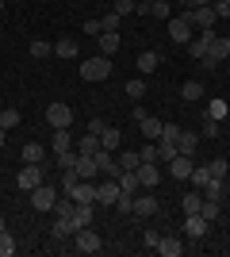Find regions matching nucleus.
Masks as SVG:
<instances>
[{"label": "nucleus", "mask_w": 230, "mask_h": 257, "mask_svg": "<svg viewBox=\"0 0 230 257\" xmlns=\"http://www.w3.org/2000/svg\"><path fill=\"white\" fill-rule=\"evenodd\" d=\"M73 207H77V204L62 192V196H58V204H54V219H69V215H73Z\"/></svg>", "instance_id": "30"}, {"label": "nucleus", "mask_w": 230, "mask_h": 257, "mask_svg": "<svg viewBox=\"0 0 230 257\" xmlns=\"http://www.w3.org/2000/svg\"><path fill=\"white\" fill-rule=\"evenodd\" d=\"M111 12H115L119 20H123V16H134V12H138V0H115V8H111Z\"/></svg>", "instance_id": "39"}, {"label": "nucleus", "mask_w": 230, "mask_h": 257, "mask_svg": "<svg viewBox=\"0 0 230 257\" xmlns=\"http://www.w3.org/2000/svg\"><path fill=\"white\" fill-rule=\"evenodd\" d=\"M142 242H146V249H157V242H161V234H157V230H146V234H142Z\"/></svg>", "instance_id": "52"}, {"label": "nucleus", "mask_w": 230, "mask_h": 257, "mask_svg": "<svg viewBox=\"0 0 230 257\" xmlns=\"http://www.w3.org/2000/svg\"><path fill=\"white\" fill-rule=\"evenodd\" d=\"M92 158H96V165H100V173H108V177H115V181H119V161H115V158H111V150H96V154H92Z\"/></svg>", "instance_id": "15"}, {"label": "nucleus", "mask_w": 230, "mask_h": 257, "mask_svg": "<svg viewBox=\"0 0 230 257\" xmlns=\"http://www.w3.org/2000/svg\"><path fill=\"white\" fill-rule=\"evenodd\" d=\"M226 58H230V39L215 35V39L207 43V58H203L199 65H207V69H215V65H219V62H226Z\"/></svg>", "instance_id": "6"}, {"label": "nucleus", "mask_w": 230, "mask_h": 257, "mask_svg": "<svg viewBox=\"0 0 230 257\" xmlns=\"http://www.w3.org/2000/svg\"><path fill=\"white\" fill-rule=\"evenodd\" d=\"M81 77H85V81H108L111 77V62L104 58V54H92V58L81 62Z\"/></svg>", "instance_id": "3"}, {"label": "nucleus", "mask_w": 230, "mask_h": 257, "mask_svg": "<svg viewBox=\"0 0 230 257\" xmlns=\"http://www.w3.org/2000/svg\"><path fill=\"white\" fill-rule=\"evenodd\" d=\"M54 161L62 165V169H73V165H77V154H73V146H69V150H58V154H54Z\"/></svg>", "instance_id": "43"}, {"label": "nucleus", "mask_w": 230, "mask_h": 257, "mask_svg": "<svg viewBox=\"0 0 230 257\" xmlns=\"http://www.w3.org/2000/svg\"><path fill=\"white\" fill-rule=\"evenodd\" d=\"M73 249L77 253H100V249H104V238H100L92 226H81L73 234Z\"/></svg>", "instance_id": "4"}, {"label": "nucleus", "mask_w": 230, "mask_h": 257, "mask_svg": "<svg viewBox=\"0 0 230 257\" xmlns=\"http://www.w3.org/2000/svg\"><path fill=\"white\" fill-rule=\"evenodd\" d=\"M131 215H142V219L157 215V200L150 196V188H146V196H134V211H131Z\"/></svg>", "instance_id": "17"}, {"label": "nucleus", "mask_w": 230, "mask_h": 257, "mask_svg": "<svg viewBox=\"0 0 230 257\" xmlns=\"http://www.w3.org/2000/svg\"><path fill=\"white\" fill-rule=\"evenodd\" d=\"M100 31H104V27H100V20H88V23H85V35H100Z\"/></svg>", "instance_id": "54"}, {"label": "nucleus", "mask_w": 230, "mask_h": 257, "mask_svg": "<svg viewBox=\"0 0 230 257\" xmlns=\"http://www.w3.org/2000/svg\"><path fill=\"white\" fill-rule=\"evenodd\" d=\"M104 127H108V123H104V119H88V135H104Z\"/></svg>", "instance_id": "53"}, {"label": "nucleus", "mask_w": 230, "mask_h": 257, "mask_svg": "<svg viewBox=\"0 0 230 257\" xmlns=\"http://www.w3.org/2000/svg\"><path fill=\"white\" fill-rule=\"evenodd\" d=\"M12 253H16V238L8 230H0V257H12Z\"/></svg>", "instance_id": "46"}, {"label": "nucleus", "mask_w": 230, "mask_h": 257, "mask_svg": "<svg viewBox=\"0 0 230 257\" xmlns=\"http://www.w3.org/2000/svg\"><path fill=\"white\" fill-rule=\"evenodd\" d=\"M69 219H73V226H77V230H81V226H92V204H77Z\"/></svg>", "instance_id": "23"}, {"label": "nucleus", "mask_w": 230, "mask_h": 257, "mask_svg": "<svg viewBox=\"0 0 230 257\" xmlns=\"http://www.w3.org/2000/svg\"><path fill=\"white\" fill-rule=\"evenodd\" d=\"M211 8H215L219 20H230V0H211Z\"/></svg>", "instance_id": "50"}, {"label": "nucleus", "mask_w": 230, "mask_h": 257, "mask_svg": "<svg viewBox=\"0 0 230 257\" xmlns=\"http://www.w3.org/2000/svg\"><path fill=\"white\" fill-rule=\"evenodd\" d=\"M207 43H211V39H203V35H196V39L188 43V58H196V62H203V58H207Z\"/></svg>", "instance_id": "27"}, {"label": "nucleus", "mask_w": 230, "mask_h": 257, "mask_svg": "<svg viewBox=\"0 0 230 257\" xmlns=\"http://www.w3.org/2000/svg\"><path fill=\"white\" fill-rule=\"evenodd\" d=\"M46 123H50L54 131L69 127V123H73V107H69V104H50V107H46Z\"/></svg>", "instance_id": "8"}, {"label": "nucleus", "mask_w": 230, "mask_h": 257, "mask_svg": "<svg viewBox=\"0 0 230 257\" xmlns=\"http://www.w3.org/2000/svg\"><path fill=\"white\" fill-rule=\"evenodd\" d=\"M180 96H184L188 104H192V100H199V96H203V85H199V81H184V88H180Z\"/></svg>", "instance_id": "35"}, {"label": "nucleus", "mask_w": 230, "mask_h": 257, "mask_svg": "<svg viewBox=\"0 0 230 257\" xmlns=\"http://www.w3.org/2000/svg\"><path fill=\"white\" fill-rule=\"evenodd\" d=\"M73 234H77L73 219H54V238H73Z\"/></svg>", "instance_id": "34"}, {"label": "nucleus", "mask_w": 230, "mask_h": 257, "mask_svg": "<svg viewBox=\"0 0 230 257\" xmlns=\"http://www.w3.org/2000/svg\"><path fill=\"white\" fill-rule=\"evenodd\" d=\"M138 131L146 135V142H150V139H161V119H153V115L138 119Z\"/></svg>", "instance_id": "24"}, {"label": "nucleus", "mask_w": 230, "mask_h": 257, "mask_svg": "<svg viewBox=\"0 0 230 257\" xmlns=\"http://www.w3.org/2000/svg\"><path fill=\"white\" fill-rule=\"evenodd\" d=\"M20 123H23V115L16 111V107H4V111H0V127H4V131L20 127Z\"/></svg>", "instance_id": "31"}, {"label": "nucleus", "mask_w": 230, "mask_h": 257, "mask_svg": "<svg viewBox=\"0 0 230 257\" xmlns=\"http://www.w3.org/2000/svg\"><path fill=\"white\" fill-rule=\"evenodd\" d=\"M77 54H81V46H77L73 35H62L54 43V58H77Z\"/></svg>", "instance_id": "18"}, {"label": "nucleus", "mask_w": 230, "mask_h": 257, "mask_svg": "<svg viewBox=\"0 0 230 257\" xmlns=\"http://www.w3.org/2000/svg\"><path fill=\"white\" fill-rule=\"evenodd\" d=\"M176 4H184V8H192V0H176Z\"/></svg>", "instance_id": "58"}, {"label": "nucleus", "mask_w": 230, "mask_h": 257, "mask_svg": "<svg viewBox=\"0 0 230 257\" xmlns=\"http://www.w3.org/2000/svg\"><path fill=\"white\" fill-rule=\"evenodd\" d=\"M0 12H4V0H0Z\"/></svg>", "instance_id": "60"}, {"label": "nucleus", "mask_w": 230, "mask_h": 257, "mask_svg": "<svg viewBox=\"0 0 230 257\" xmlns=\"http://www.w3.org/2000/svg\"><path fill=\"white\" fill-rule=\"evenodd\" d=\"M196 150H199V135H196V131H180L176 154H188V158H196Z\"/></svg>", "instance_id": "19"}, {"label": "nucleus", "mask_w": 230, "mask_h": 257, "mask_svg": "<svg viewBox=\"0 0 230 257\" xmlns=\"http://www.w3.org/2000/svg\"><path fill=\"white\" fill-rule=\"evenodd\" d=\"M134 177H138V184H142V188H153V184L161 181V169H157L153 161H142V165L134 169Z\"/></svg>", "instance_id": "12"}, {"label": "nucleus", "mask_w": 230, "mask_h": 257, "mask_svg": "<svg viewBox=\"0 0 230 257\" xmlns=\"http://www.w3.org/2000/svg\"><path fill=\"white\" fill-rule=\"evenodd\" d=\"M226 169H230L226 158H211V161H207V173L215 177V181H222V177H226Z\"/></svg>", "instance_id": "37"}, {"label": "nucleus", "mask_w": 230, "mask_h": 257, "mask_svg": "<svg viewBox=\"0 0 230 257\" xmlns=\"http://www.w3.org/2000/svg\"><path fill=\"white\" fill-rule=\"evenodd\" d=\"M219 119H207V115H203V131H199V139H215V135H219Z\"/></svg>", "instance_id": "48"}, {"label": "nucleus", "mask_w": 230, "mask_h": 257, "mask_svg": "<svg viewBox=\"0 0 230 257\" xmlns=\"http://www.w3.org/2000/svg\"><path fill=\"white\" fill-rule=\"evenodd\" d=\"M184 234L199 242V238L207 234V219H203V215H184Z\"/></svg>", "instance_id": "16"}, {"label": "nucleus", "mask_w": 230, "mask_h": 257, "mask_svg": "<svg viewBox=\"0 0 230 257\" xmlns=\"http://www.w3.org/2000/svg\"><path fill=\"white\" fill-rule=\"evenodd\" d=\"M119 146H123L119 127H104V135H100V150H119Z\"/></svg>", "instance_id": "21"}, {"label": "nucleus", "mask_w": 230, "mask_h": 257, "mask_svg": "<svg viewBox=\"0 0 230 257\" xmlns=\"http://www.w3.org/2000/svg\"><path fill=\"white\" fill-rule=\"evenodd\" d=\"M77 177H81V181H92V177H96L100 173V165H96V158H92V154H77Z\"/></svg>", "instance_id": "13"}, {"label": "nucleus", "mask_w": 230, "mask_h": 257, "mask_svg": "<svg viewBox=\"0 0 230 257\" xmlns=\"http://www.w3.org/2000/svg\"><path fill=\"white\" fill-rule=\"evenodd\" d=\"M199 215H203V219H207V223H211V219H219V215H222L219 200H203V207H199Z\"/></svg>", "instance_id": "40"}, {"label": "nucleus", "mask_w": 230, "mask_h": 257, "mask_svg": "<svg viewBox=\"0 0 230 257\" xmlns=\"http://www.w3.org/2000/svg\"><path fill=\"white\" fill-rule=\"evenodd\" d=\"M46 181V173H43V165H31V161H23V169H20V177H16V184H20L23 192H31V188H39V184Z\"/></svg>", "instance_id": "7"}, {"label": "nucleus", "mask_w": 230, "mask_h": 257, "mask_svg": "<svg viewBox=\"0 0 230 257\" xmlns=\"http://www.w3.org/2000/svg\"><path fill=\"white\" fill-rule=\"evenodd\" d=\"M77 150H81V154H96L100 150V135H88V131H85V139L77 142Z\"/></svg>", "instance_id": "36"}, {"label": "nucleus", "mask_w": 230, "mask_h": 257, "mask_svg": "<svg viewBox=\"0 0 230 257\" xmlns=\"http://www.w3.org/2000/svg\"><path fill=\"white\" fill-rule=\"evenodd\" d=\"M188 20H192V27H196L203 39H215V23H219V16H215L211 4H203V8H188Z\"/></svg>", "instance_id": "1"}, {"label": "nucleus", "mask_w": 230, "mask_h": 257, "mask_svg": "<svg viewBox=\"0 0 230 257\" xmlns=\"http://www.w3.org/2000/svg\"><path fill=\"white\" fill-rule=\"evenodd\" d=\"M203 4H211V0H192V8H203Z\"/></svg>", "instance_id": "57"}, {"label": "nucleus", "mask_w": 230, "mask_h": 257, "mask_svg": "<svg viewBox=\"0 0 230 257\" xmlns=\"http://www.w3.org/2000/svg\"><path fill=\"white\" fill-rule=\"evenodd\" d=\"M20 154H23V161H31V165H43V158H46V150L39 146V142H27Z\"/></svg>", "instance_id": "28"}, {"label": "nucleus", "mask_w": 230, "mask_h": 257, "mask_svg": "<svg viewBox=\"0 0 230 257\" xmlns=\"http://www.w3.org/2000/svg\"><path fill=\"white\" fill-rule=\"evenodd\" d=\"M226 115H230V104H226V100H207V119H219V123H222Z\"/></svg>", "instance_id": "29"}, {"label": "nucleus", "mask_w": 230, "mask_h": 257, "mask_svg": "<svg viewBox=\"0 0 230 257\" xmlns=\"http://www.w3.org/2000/svg\"><path fill=\"white\" fill-rule=\"evenodd\" d=\"M115 207H119L123 215H131V211H134V192H123V188H119V200H115Z\"/></svg>", "instance_id": "44"}, {"label": "nucleus", "mask_w": 230, "mask_h": 257, "mask_svg": "<svg viewBox=\"0 0 230 257\" xmlns=\"http://www.w3.org/2000/svg\"><path fill=\"white\" fill-rule=\"evenodd\" d=\"M69 146H73V139H69V127L54 131V154H58V150H69Z\"/></svg>", "instance_id": "42"}, {"label": "nucleus", "mask_w": 230, "mask_h": 257, "mask_svg": "<svg viewBox=\"0 0 230 257\" xmlns=\"http://www.w3.org/2000/svg\"><path fill=\"white\" fill-rule=\"evenodd\" d=\"M169 27H165V31H169V39H173L176 46H188L192 43V31H196V27H192V20H188V12L184 16H169Z\"/></svg>", "instance_id": "2"}, {"label": "nucleus", "mask_w": 230, "mask_h": 257, "mask_svg": "<svg viewBox=\"0 0 230 257\" xmlns=\"http://www.w3.org/2000/svg\"><path fill=\"white\" fill-rule=\"evenodd\" d=\"M134 65H138V73H142V77H150L153 69L161 65V54H153V50H142V54H138V62H134Z\"/></svg>", "instance_id": "20"}, {"label": "nucleus", "mask_w": 230, "mask_h": 257, "mask_svg": "<svg viewBox=\"0 0 230 257\" xmlns=\"http://www.w3.org/2000/svg\"><path fill=\"white\" fill-rule=\"evenodd\" d=\"M0 230H8V226H4V219H0Z\"/></svg>", "instance_id": "59"}, {"label": "nucleus", "mask_w": 230, "mask_h": 257, "mask_svg": "<svg viewBox=\"0 0 230 257\" xmlns=\"http://www.w3.org/2000/svg\"><path fill=\"white\" fill-rule=\"evenodd\" d=\"M150 4H153V0H138V12L146 16V12H150Z\"/></svg>", "instance_id": "55"}, {"label": "nucleus", "mask_w": 230, "mask_h": 257, "mask_svg": "<svg viewBox=\"0 0 230 257\" xmlns=\"http://www.w3.org/2000/svg\"><path fill=\"white\" fill-rule=\"evenodd\" d=\"M115 161H119V169H123V173H134L138 165H142V154H138V150H123Z\"/></svg>", "instance_id": "22"}, {"label": "nucleus", "mask_w": 230, "mask_h": 257, "mask_svg": "<svg viewBox=\"0 0 230 257\" xmlns=\"http://www.w3.org/2000/svg\"><path fill=\"white\" fill-rule=\"evenodd\" d=\"M50 54H54V43H43V39L31 43V58H50Z\"/></svg>", "instance_id": "41"}, {"label": "nucleus", "mask_w": 230, "mask_h": 257, "mask_svg": "<svg viewBox=\"0 0 230 257\" xmlns=\"http://www.w3.org/2000/svg\"><path fill=\"white\" fill-rule=\"evenodd\" d=\"M0 173H4V161H0Z\"/></svg>", "instance_id": "61"}, {"label": "nucleus", "mask_w": 230, "mask_h": 257, "mask_svg": "<svg viewBox=\"0 0 230 257\" xmlns=\"http://www.w3.org/2000/svg\"><path fill=\"white\" fill-rule=\"evenodd\" d=\"M150 16H157V20H169V16H173V4H169V0H153V4H150Z\"/></svg>", "instance_id": "38"}, {"label": "nucleus", "mask_w": 230, "mask_h": 257, "mask_svg": "<svg viewBox=\"0 0 230 257\" xmlns=\"http://www.w3.org/2000/svg\"><path fill=\"white\" fill-rule=\"evenodd\" d=\"M157 253H161V257H180V253H184V246H180L176 238H165V234H161V242H157Z\"/></svg>", "instance_id": "25"}, {"label": "nucleus", "mask_w": 230, "mask_h": 257, "mask_svg": "<svg viewBox=\"0 0 230 257\" xmlns=\"http://www.w3.org/2000/svg\"><path fill=\"white\" fill-rule=\"evenodd\" d=\"M199 192H203V200H219V204H222V181H215V177H211Z\"/></svg>", "instance_id": "33"}, {"label": "nucleus", "mask_w": 230, "mask_h": 257, "mask_svg": "<svg viewBox=\"0 0 230 257\" xmlns=\"http://www.w3.org/2000/svg\"><path fill=\"white\" fill-rule=\"evenodd\" d=\"M96 39H100V54H104V58H111V54H119V46H123L119 31H100Z\"/></svg>", "instance_id": "14"}, {"label": "nucleus", "mask_w": 230, "mask_h": 257, "mask_svg": "<svg viewBox=\"0 0 230 257\" xmlns=\"http://www.w3.org/2000/svg\"><path fill=\"white\" fill-rule=\"evenodd\" d=\"M100 27H104V31H119V16H115V12H108V16L100 20Z\"/></svg>", "instance_id": "51"}, {"label": "nucleus", "mask_w": 230, "mask_h": 257, "mask_svg": "<svg viewBox=\"0 0 230 257\" xmlns=\"http://www.w3.org/2000/svg\"><path fill=\"white\" fill-rule=\"evenodd\" d=\"M4 142H8V131H4V127H0V146H4Z\"/></svg>", "instance_id": "56"}, {"label": "nucleus", "mask_w": 230, "mask_h": 257, "mask_svg": "<svg viewBox=\"0 0 230 257\" xmlns=\"http://www.w3.org/2000/svg\"><path fill=\"white\" fill-rule=\"evenodd\" d=\"M180 207H184V215H199V207H203V192H188L184 200H180Z\"/></svg>", "instance_id": "26"}, {"label": "nucleus", "mask_w": 230, "mask_h": 257, "mask_svg": "<svg viewBox=\"0 0 230 257\" xmlns=\"http://www.w3.org/2000/svg\"><path fill=\"white\" fill-rule=\"evenodd\" d=\"M123 92H127V96L138 104V100L146 96V81H142V77H134V81H127V88H123Z\"/></svg>", "instance_id": "32"}, {"label": "nucleus", "mask_w": 230, "mask_h": 257, "mask_svg": "<svg viewBox=\"0 0 230 257\" xmlns=\"http://www.w3.org/2000/svg\"><path fill=\"white\" fill-rule=\"evenodd\" d=\"M115 200H119V181H115V177H111L108 184H96V204L115 207Z\"/></svg>", "instance_id": "11"}, {"label": "nucleus", "mask_w": 230, "mask_h": 257, "mask_svg": "<svg viewBox=\"0 0 230 257\" xmlns=\"http://www.w3.org/2000/svg\"><path fill=\"white\" fill-rule=\"evenodd\" d=\"M119 188H123V192H138L142 184H138V177H134V173H119Z\"/></svg>", "instance_id": "45"}, {"label": "nucleus", "mask_w": 230, "mask_h": 257, "mask_svg": "<svg viewBox=\"0 0 230 257\" xmlns=\"http://www.w3.org/2000/svg\"><path fill=\"white\" fill-rule=\"evenodd\" d=\"M138 154H142V161H153V165L161 161V154H157V146H153V142H146V146H142Z\"/></svg>", "instance_id": "49"}, {"label": "nucleus", "mask_w": 230, "mask_h": 257, "mask_svg": "<svg viewBox=\"0 0 230 257\" xmlns=\"http://www.w3.org/2000/svg\"><path fill=\"white\" fill-rule=\"evenodd\" d=\"M192 169H196V161L188 158V154H176V158L169 161V177H173V181H188Z\"/></svg>", "instance_id": "10"}, {"label": "nucleus", "mask_w": 230, "mask_h": 257, "mask_svg": "<svg viewBox=\"0 0 230 257\" xmlns=\"http://www.w3.org/2000/svg\"><path fill=\"white\" fill-rule=\"evenodd\" d=\"M188 181L196 184V188H203V184L211 181V173H207V165H196V169H192V177H188Z\"/></svg>", "instance_id": "47"}, {"label": "nucleus", "mask_w": 230, "mask_h": 257, "mask_svg": "<svg viewBox=\"0 0 230 257\" xmlns=\"http://www.w3.org/2000/svg\"><path fill=\"white\" fill-rule=\"evenodd\" d=\"M66 196L73 204H96V184L92 181H77L73 188H66Z\"/></svg>", "instance_id": "9"}, {"label": "nucleus", "mask_w": 230, "mask_h": 257, "mask_svg": "<svg viewBox=\"0 0 230 257\" xmlns=\"http://www.w3.org/2000/svg\"><path fill=\"white\" fill-rule=\"evenodd\" d=\"M58 188L54 184H39V188H31V207L35 211H54V204H58Z\"/></svg>", "instance_id": "5"}]
</instances>
